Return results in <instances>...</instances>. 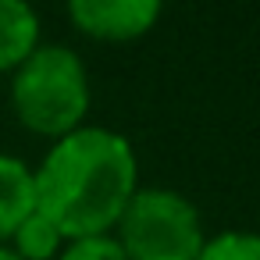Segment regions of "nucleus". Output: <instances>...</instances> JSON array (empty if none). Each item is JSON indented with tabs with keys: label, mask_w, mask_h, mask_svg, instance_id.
<instances>
[{
	"label": "nucleus",
	"mask_w": 260,
	"mask_h": 260,
	"mask_svg": "<svg viewBox=\"0 0 260 260\" xmlns=\"http://www.w3.org/2000/svg\"><path fill=\"white\" fill-rule=\"evenodd\" d=\"M57 260H128V253L114 235H89V239H68Z\"/></svg>",
	"instance_id": "nucleus-9"
},
{
	"label": "nucleus",
	"mask_w": 260,
	"mask_h": 260,
	"mask_svg": "<svg viewBox=\"0 0 260 260\" xmlns=\"http://www.w3.org/2000/svg\"><path fill=\"white\" fill-rule=\"evenodd\" d=\"M0 260H22V256H15V253H11L8 246H0Z\"/></svg>",
	"instance_id": "nucleus-10"
},
{
	"label": "nucleus",
	"mask_w": 260,
	"mask_h": 260,
	"mask_svg": "<svg viewBox=\"0 0 260 260\" xmlns=\"http://www.w3.org/2000/svg\"><path fill=\"white\" fill-rule=\"evenodd\" d=\"M8 100L18 125L40 139H61L86 125L93 82L86 61L64 43H40L8 82Z\"/></svg>",
	"instance_id": "nucleus-2"
},
{
	"label": "nucleus",
	"mask_w": 260,
	"mask_h": 260,
	"mask_svg": "<svg viewBox=\"0 0 260 260\" xmlns=\"http://www.w3.org/2000/svg\"><path fill=\"white\" fill-rule=\"evenodd\" d=\"M196 260H260V232L228 228V232L207 235Z\"/></svg>",
	"instance_id": "nucleus-8"
},
{
	"label": "nucleus",
	"mask_w": 260,
	"mask_h": 260,
	"mask_svg": "<svg viewBox=\"0 0 260 260\" xmlns=\"http://www.w3.org/2000/svg\"><path fill=\"white\" fill-rule=\"evenodd\" d=\"M75 32L96 43H136L164 15V0H64Z\"/></svg>",
	"instance_id": "nucleus-4"
},
{
	"label": "nucleus",
	"mask_w": 260,
	"mask_h": 260,
	"mask_svg": "<svg viewBox=\"0 0 260 260\" xmlns=\"http://www.w3.org/2000/svg\"><path fill=\"white\" fill-rule=\"evenodd\" d=\"M36 207L68 235H114L139 182V157L125 132L82 125L54 139L32 168Z\"/></svg>",
	"instance_id": "nucleus-1"
},
{
	"label": "nucleus",
	"mask_w": 260,
	"mask_h": 260,
	"mask_svg": "<svg viewBox=\"0 0 260 260\" xmlns=\"http://www.w3.org/2000/svg\"><path fill=\"white\" fill-rule=\"evenodd\" d=\"M32 210H36L32 164L15 157V153H0V246H8L15 228Z\"/></svg>",
	"instance_id": "nucleus-6"
},
{
	"label": "nucleus",
	"mask_w": 260,
	"mask_h": 260,
	"mask_svg": "<svg viewBox=\"0 0 260 260\" xmlns=\"http://www.w3.org/2000/svg\"><path fill=\"white\" fill-rule=\"evenodd\" d=\"M43 43V22L32 0H0V75H11Z\"/></svg>",
	"instance_id": "nucleus-5"
},
{
	"label": "nucleus",
	"mask_w": 260,
	"mask_h": 260,
	"mask_svg": "<svg viewBox=\"0 0 260 260\" xmlns=\"http://www.w3.org/2000/svg\"><path fill=\"white\" fill-rule=\"evenodd\" d=\"M64 246H68V235H64L40 207H36V210L15 228V235L8 239V249H11L15 256H22V260H57Z\"/></svg>",
	"instance_id": "nucleus-7"
},
{
	"label": "nucleus",
	"mask_w": 260,
	"mask_h": 260,
	"mask_svg": "<svg viewBox=\"0 0 260 260\" xmlns=\"http://www.w3.org/2000/svg\"><path fill=\"white\" fill-rule=\"evenodd\" d=\"M114 239L128 260H196L207 242V228L185 192L139 185L114 228Z\"/></svg>",
	"instance_id": "nucleus-3"
}]
</instances>
